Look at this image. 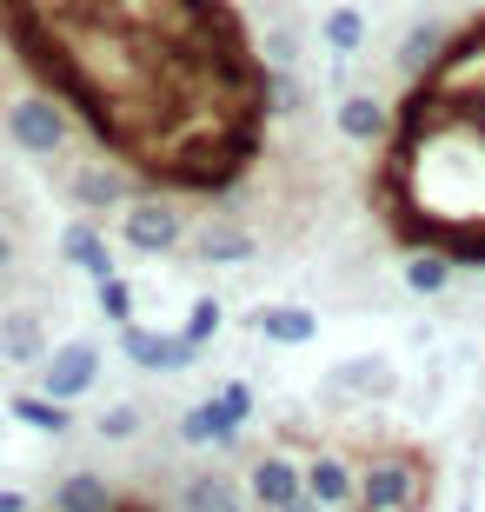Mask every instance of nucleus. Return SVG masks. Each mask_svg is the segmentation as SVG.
I'll return each instance as SVG.
<instances>
[{
  "instance_id": "nucleus-1",
  "label": "nucleus",
  "mask_w": 485,
  "mask_h": 512,
  "mask_svg": "<svg viewBox=\"0 0 485 512\" xmlns=\"http://www.w3.org/2000/svg\"><path fill=\"white\" fill-rule=\"evenodd\" d=\"M432 493V466L412 446H373L359 459V506L366 512H419Z\"/></svg>"
},
{
  "instance_id": "nucleus-24",
  "label": "nucleus",
  "mask_w": 485,
  "mask_h": 512,
  "mask_svg": "<svg viewBox=\"0 0 485 512\" xmlns=\"http://www.w3.org/2000/svg\"><path fill=\"white\" fill-rule=\"evenodd\" d=\"M180 333H187V340H193V346L206 353V346H213V340L226 333V306L213 300V293H200V300L187 306V326H180Z\"/></svg>"
},
{
  "instance_id": "nucleus-18",
  "label": "nucleus",
  "mask_w": 485,
  "mask_h": 512,
  "mask_svg": "<svg viewBox=\"0 0 485 512\" xmlns=\"http://www.w3.org/2000/svg\"><path fill=\"white\" fill-rule=\"evenodd\" d=\"M54 512H120V493L107 486V473H60L54 479Z\"/></svg>"
},
{
  "instance_id": "nucleus-31",
  "label": "nucleus",
  "mask_w": 485,
  "mask_h": 512,
  "mask_svg": "<svg viewBox=\"0 0 485 512\" xmlns=\"http://www.w3.org/2000/svg\"><path fill=\"white\" fill-rule=\"evenodd\" d=\"M466 512H472V506H466Z\"/></svg>"
},
{
  "instance_id": "nucleus-19",
  "label": "nucleus",
  "mask_w": 485,
  "mask_h": 512,
  "mask_svg": "<svg viewBox=\"0 0 485 512\" xmlns=\"http://www.w3.org/2000/svg\"><path fill=\"white\" fill-rule=\"evenodd\" d=\"M366 40H373V20H366V7H353V0H346V7H326V14H319V47H326V54L353 60Z\"/></svg>"
},
{
  "instance_id": "nucleus-8",
  "label": "nucleus",
  "mask_w": 485,
  "mask_h": 512,
  "mask_svg": "<svg viewBox=\"0 0 485 512\" xmlns=\"http://www.w3.org/2000/svg\"><path fill=\"white\" fill-rule=\"evenodd\" d=\"M326 393H353L359 406H392L399 399V366L386 353H353L326 373Z\"/></svg>"
},
{
  "instance_id": "nucleus-20",
  "label": "nucleus",
  "mask_w": 485,
  "mask_h": 512,
  "mask_svg": "<svg viewBox=\"0 0 485 512\" xmlns=\"http://www.w3.org/2000/svg\"><path fill=\"white\" fill-rule=\"evenodd\" d=\"M180 512H246V486H233L226 473L200 466V473L180 486Z\"/></svg>"
},
{
  "instance_id": "nucleus-25",
  "label": "nucleus",
  "mask_w": 485,
  "mask_h": 512,
  "mask_svg": "<svg viewBox=\"0 0 485 512\" xmlns=\"http://www.w3.org/2000/svg\"><path fill=\"white\" fill-rule=\"evenodd\" d=\"M94 306H100V320L127 326V320H133V280H127V273H107V280H94Z\"/></svg>"
},
{
  "instance_id": "nucleus-17",
  "label": "nucleus",
  "mask_w": 485,
  "mask_h": 512,
  "mask_svg": "<svg viewBox=\"0 0 485 512\" xmlns=\"http://www.w3.org/2000/svg\"><path fill=\"white\" fill-rule=\"evenodd\" d=\"M446 40H452L446 20H419V27H412V34L392 47V67H399L406 80H426L432 67H439V54H446Z\"/></svg>"
},
{
  "instance_id": "nucleus-7",
  "label": "nucleus",
  "mask_w": 485,
  "mask_h": 512,
  "mask_svg": "<svg viewBox=\"0 0 485 512\" xmlns=\"http://www.w3.org/2000/svg\"><path fill=\"white\" fill-rule=\"evenodd\" d=\"M306 499V473H299V459L280 453V446H266V453L246 459V506L253 512H280Z\"/></svg>"
},
{
  "instance_id": "nucleus-23",
  "label": "nucleus",
  "mask_w": 485,
  "mask_h": 512,
  "mask_svg": "<svg viewBox=\"0 0 485 512\" xmlns=\"http://www.w3.org/2000/svg\"><path fill=\"white\" fill-rule=\"evenodd\" d=\"M94 433H100V439H113V446L140 439V433H147V413H140V399H113V406H100Z\"/></svg>"
},
{
  "instance_id": "nucleus-5",
  "label": "nucleus",
  "mask_w": 485,
  "mask_h": 512,
  "mask_svg": "<svg viewBox=\"0 0 485 512\" xmlns=\"http://www.w3.org/2000/svg\"><path fill=\"white\" fill-rule=\"evenodd\" d=\"M34 373H40V393H47V399L74 406V399H87L100 386V346L94 340H67V346H54Z\"/></svg>"
},
{
  "instance_id": "nucleus-3",
  "label": "nucleus",
  "mask_w": 485,
  "mask_h": 512,
  "mask_svg": "<svg viewBox=\"0 0 485 512\" xmlns=\"http://www.w3.org/2000/svg\"><path fill=\"white\" fill-rule=\"evenodd\" d=\"M120 247L140 253V260H167V253L187 247V213L173 207L167 193H133L127 207H120Z\"/></svg>"
},
{
  "instance_id": "nucleus-26",
  "label": "nucleus",
  "mask_w": 485,
  "mask_h": 512,
  "mask_svg": "<svg viewBox=\"0 0 485 512\" xmlns=\"http://www.w3.org/2000/svg\"><path fill=\"white\" fill-rule=\"evenodd\" d=\"M260 54H266V67H299V27L286 14L260 34Z\"/></svg>"
},
{
  "instance_id": "nucleus-2",
  "label": "nucleus",
  "mask_w": 485,
  "mask_h": 512,
  "mask_svg": "<svg viewBox=\"0 0 485 512\" xmlns=\"http://www.w3.org/2000/svg\"><path fill=\"white\" fill-rule=\"evenodd\" d=\"M0 133H7V147L27 153V160H60L67 140H74V107L47 87L34 94H14L7 100V114H0Z\"/></svg>"
},
{
  "instance_id": "nucleus-14",
  "label": "nucleus",
  "mask_w": 485,
  "mask_h": 512,
  "mask_svg": "<svg viewBox=\"0 0 485 512\" xmlns=\"http://www.w3.org/2000/svg\"><path fill=\"white\" fill-rule=\"evenodd\" d=\"M54 353L34 306H0V366H40Z\"/></svg>"
},
{
  "instance_id": "nucleus-22",
  "label": "nucleus",
  "mask_w": 485,
  "mask_h": 512,
  "mask_svg": "<svg viewBox=\"0 0 485 512\" xmlns=\"http://www.w3.org/2000/svg\"><path fill=\"white\" fill-rule=\"evenodd\" d=\"M260 100H266V120H293L299 107H306V87H299V74H293V67H266Z\"/></svg>"
},
{
  "instance_id": "nucleus-6",
  "label": "nucleus",
  "mask_w": 485,
  "mask_h": 512,
  "mask_svg": "<svg viewBox=\"0 0 485 512\" xmlns=\"http://www.w3.org/2000/svg\"><path fill=\"white\" fill-rule=\"evenodd\" d=\"M113 333H120L127 366H140V373H193V366H200V346H193L187 333H153V326H140V320L113 326Z\"/></svg>"
},
{
  "instance_id": "nucleus-15",
  "label": "nucleus",
  "mask_w": 485,
  "mask_h": 512,
  "mask_svg": "<svg viewBox=\"0 0 485 512\" xmlns=\"http://www.w3.org/2000/svg\"><path fill=\"white\" fill-rule=\"evenodd\" d=\"M333 127H339L346 147H379V140H392V114H386L379 94H339Z\"/></svg>"
},
{
  "instance_id": "nucleus-16",
  "label": "nucleus",
  "mask_w": 485,
  "mask_h": 512,
  "mask_svg": "<svg viewBox=\"0 0 485 512\" xmlns=\"http://www.w3.org/2000/svg\"><path fill=\"white\" fill-rule=\"evenodd\" d=\"M399 280H406L412 300H446L452 280H459V266H452V253H446V247H412V253H406V266H399Z\"/></svg>"
},
{
  "instance_id": "nucleus-9",
  "label": "nucleus",
  "mask_w": 485,
  "mask_h": 512,
  "mask_svg": "<svg viewBox=\"0 0 485 512\" xmlns=\"http://www.w3.org/2000/svg\"><path fill=\"white\" fill-rule=\"evenodd\" d=\"M299 473H306V499H313L319 512L353 506L359 499V459L339 453V446H319L313 459H299Z\"/></svg>"
},
{
  "instance_id": "nucleus-28",
  "label": "nucleus",
  "mask_w": 485,
  "mask_h": 512,
  "mask_svg": "<svg viewBox=\"0 0 485 512\" xmlns=\"http://www.w3.org/2000/svg\"><path fill=\"white\" fill-rule=\"evenodd\" d=\"M7 280H14V233L0 227V286H7Z\"/></svg>"
},
{
  "instance_id": "nucleus-13",
  "label": "nucleus",
  "mask_w": 485,
  "mask_h": 512,
  "mask_svg": "<svg viewBox=\"0 0 485 512\" xmlns=\"http://www.w3.org/2000/svg\"><path fill=\"white\" fill-rule=\"evenodd\" d=\"M60 260L74 266V273H87V280H107V273H120V253L107 247V227L100 220H67L60 227Z\"/></svg>"
},
{
  "instance_id": "nucleus-30",
  "label": "nucleus",
  "mask_w": 485,
  "mask_h": 512,
  "mask_svg": "<svg viewBox=\"0 0 485 512\" xmlns=\"http://www.w3.org/2000/svg\"><path fill=\"white\" fill-rule=\"evenodd\" d=\"M333 512H366V506H359V499H353V506H333Z\"/></svg>"
},
{
  "instance_id": "nucleus-10",
  "label": "nucleus",
  "mask_w": 485,
  "mask_h": 512,
  "mask_svg": "<svg viewBox=\"0 0 485 512\" xmlns=\"http://www.w3.org/2000/svg\"><path fill=\"white\" fill-rule=\"evenodd\" d=\"M187 240H193L200 266H253L260 260V233L240 227V220H200V227H187Z\"/></svg>"
},
{
  "instance_id": "nucleus-21",
  "label": "nucleus",
  "mask_w": 485,
  "mask_h": 512,
  "mask_svg": "<svg viewBox=\"0 0 485 512\" xmlns=\"http://www.w3.org/2000/svg\"><path fill=\"white\" fill-rule=\"evenodd\" d=\"M7 419H20V426H34V433H74V406H60V399H47L34 386V393H14L7 399Z\"/></svg>"
},
{
  "instance_id": "nucleus-29",
  "label": "nucleus",
  "mask_w": 485,
  "mask_h": 512,
  "mask_svg": "<svg viewBox=\"0 0 485 512\" xmlns=\"http://www.w3.org/2000/svg\"><path fill=\"white\" fill-rule=\"evenodd\" d=\"M280 512H319V506H313V499H293V506H280Z\"/></svg>"
},
{
  "instance_id": "nucleus-27",
  "label": "nucleus",
  "mask_w": 485,
  "mask_h": 512,
  "mask_svg": "<svg viewBox=\"0 0 485 512\" xmlns=\"http://www.w3.org/2000/svg\"><path fill=\"white\" fill-rule=\"evenodd\" d=\"M0 512H34V499L20 493V486H0Z\"/></svg>"
},
{
  "instance_id": "nucleus-4",
  "label": "nucleus",
  "mask_w": 485,
  "mask_h": 512,
  "mask_svg": "<svg viewBox=\"0 0 485 512\" xmlns=\"http://www.w3.org/2000/svg\"><path fill=\"white\" fill-rule=\"evenodd\" d=\"M246 419H253V386L226 380L220 393H206L200 406L180 413V446H240Z\"/></svg>"
},
{
  "instance_id": "nucleus-11",
  "label": "nucleus",
  "mask_w": 485,
  "mask_h": 512,
  "mask_svg": "<svg viewBox=\"0 0 485 512\" xmlns=\"http://www.w3.org/2000/svg\"><path fill=\"white\" fill-rule=\"evenodd\" d=\"M246 326H253L266 346H286V353L319 340V313H313V306H299V300H260L253 313H246Z\"/></svg>"
},
{
  "instance_id": "nucleus-12",
  "label": "nucleus",
  "mask_w": 485,
  "mask_h": 512,
  "mask_svg": "<svg viewBox=\"0 0 485 512\" xmlns=\"http://www.w3.org/2000/svg\"><path fill=\"white\" fill-rule=\"evenodd\" d=\"M133 193H140V187H133L127 167H80L74 180H67V200H74L87 220H107L113 207H127Z\"/></svg>"
}]
</instances>
